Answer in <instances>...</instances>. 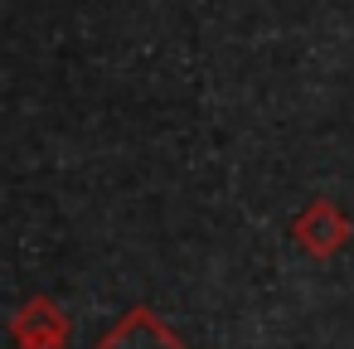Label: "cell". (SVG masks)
Here are the masks:
<instances>
[]
</instances>
